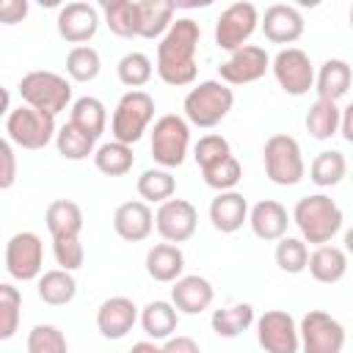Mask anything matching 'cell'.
I'll return each instance as SVG.
<instances>
[{
	"label": "cell",
	"instance_id": "obj_19",
	"mask_svg": "<svg viewBox=\"0 0 353 353\" xmlns=\"http://www.w3.org/2000/svg\"><path fill=\"white\" fill-rule=\"evenodd\" d=\"M113 229L127 243H141L154 229V212L146 201H124L113 212Z\"/></svg>",
	"mask_w": 353,
	"mask_h": 353
},
{
	"label": "cell",
	"instance_id": "obj_9",
	"mask_svg": "<svg viewBox=\"0 0 353 353\" xmlns=\"http://www.w3.org/2000/svg\"><path fill=\"white\" fill-rule=\"evenodd\" d=\"M301 353H342L345 325L323 309H309L301 323Z\"/></svg>",
	"mask_w": 353,
	"mask_h": 353
},
{
	"label": "cell",
	"instance_id": "obj_43",
	"mask_svg": "<svg viewBox=\"0 0 353 353\" xmlns=\"http://www.w3.org/2000/svg\"><path fill=\"white\" fill-rule=\"evenodd\" d=\"M28 353H69V345L58 325L39 323L28 334Z\"/></svg>",
	"mask_w": 353,
	"mask_h": 353
},
{
	"label": "cell",
	"instance_id": "obj_47",
	"mask_svg": "<svg viewBox=\"0 0 353 353\" xmlns=\"http://www.w3.org/2000/svg\"><path fill=\"white\" fill-rule=\"evenodd\" d=\"M28 17V0H3L0 3V22L3 25H17Z\"/></svg>",
	"mask_w": 353,
	"mask_h": 353
},
{
	"label": "cell",
	"instance_id": "obj_44",
	"mask_svg": "<svg viewBox=\"0 0 353 353\" xmlns=\"http://www.w3.org/2000/svg\"><path fill=\"white\" fill-rule=\"evenodd\" d=\"M201 176H204V185L212 188V190H218V193H223V190H234L237 182L243 179V165H240L237 157L232 154V157H226L223 163H218V165L201 171Z\"/></svg>",
	"mask_w": 353,
	"mask_h": 353
},
{
	"label": "cell",
	"instance_id": "obj_21",
	"mask_svg": "<svg viewBox=\"0 0 353 353\" xmlns=\"http://www.w3.org/2000/svg\"><path fill=\"white\" fill-rule=\"evenodd\" d=\"M212 298H215L212 284L199 273L182 276L171 287V303L176 306L179 314H201L204 309H210Z\"/></svg>",
	"mask_w": 353,
	"mask_h": 353
},
{
	"label": "cell",
	"instance_id": "obj_52",
	"mask_svg": "<svg viewBox=\"0 0 353 353\" xmlns=\"http://www.w3.org/2000/svg\"><path fill=\"white\" fill-rule=\"evenodd\" d=\"M350 28H353V6H350Z\"/></svg>",
	"mask_w": 353,
	"mask_h": 353
},
{
	"label": "cell",
	"instance_id": "obj_24",
	"mask_svg": "<svg viewBox=\"0 0 353 353\" xmlns=\"http://www.w3.org/2000/svg\"><path fill=\"white\" fill-rule=\"evenodd\" d=\"M185 270V254L174 243H157L146 251V273L160 284H174L182 279Z\"/></svg>",
	"mask_w": 353,
	"mask_h": 353
},
{
	"label": "cell",
	"instance_id": "obj_13",
	"mask_svg": "<svg viewBox=\"0 0 353 353\" xmlns=\"http://www.w3.org/2000/svg\"><path fill=\"white\" fill-rule=\"evenodd\" d=\"M256 342L265 353H298L301 350V331L290 312L270 309L256 317Z\"/></svg>",
	"mask_w": 353,
	"mask_h": 353
},
{
	"label": "cell",
	"instance_id": "obj_51",
	"mask_svg": "<svg viewBox=\"0 0 353 353\" xmlns=\"http://www.w3.org/2000/svg\"><path fill=\"white\" fill-rule=\"evenodd\" d=\"M345 254H350V256H353V226L345 232Z\"/></svg>",
	"mask_w": 353,
	"mask_h": 353
},
{
	"label": "cell",
	"instance_id": "obj_1",
	"mask_svg": "<svg viewBox=\"0 0 353 353\" xmlns=\"http://www.w3.org/2000/svg\"><path fill=\"white\" fill-rule=\"evenodd\" d=\"M199 39H201V28L190 17L174 19L168 33L160 39L154 69H157V74H160V80L165 85L182 88V85L196 83V74H199V66H196Z\"/></svg>",
	"mask_w": 353,
	"mask_h": 353
},
{
	"label": "cell",
	"instance_id": "obj_20",
	"mask_svg": "<svg viewBox=\"0 0 353 353\" xmlns=\"http://www.w3.org/2000/svg\"><path fill=\"white\" fill-rule=\"evenodd\" d=\"M292 215L287 212L284 204H279L276 199H262L251 207L248 212V223H251V232L259 237V240H281L287 237V226H290Z\"/></svg>",
	"mask_w": 353,
	"mask_h": 353
},
{
	"label": "cell",
	"instance_id": "obj_38",
	"mask_svg": "<svg viewBox=\"0 0 353 353\" xmlns=\"http://www.w3.org/2000/svg\"><path fill=\"white\" fill-rule=\"evenodd\" d=\"M97 141L91 135H85L83 130H77L74 124H63L58 127V135H55V146H58V154L66 157V160H85L88 154L97 152L94 146Z\"/></svg>",
	"mask_w": 353,
	"mask_h": 353
},
{
	"label": "cell",
	"instance_id": "obj_41",
	"mask_svg": "<svg viewBox=\"0 0 353 353\" xmlns=\"http://www.w3.org/2000/svg\"><path fill=\"white\" fill-rule=\"evenodd\" d=\"M19 314H22V292L3 281L0 284V339H11L19 328Z\"/></svg>",
	"mask_w": 353,
	"mask_h": 353
},
{
	"label": "cell",
	"instance_id": "obj_50",
	"mask_svg": "<svg viewBox=\"0 0 353 353\" xmlns=\"http://www.w3.org/2000/svg\"><path fill=\"white\" fill-rule=\"evenodd\" d=\"M130 353H163V347L154 345L152 339H143V342H135V345L130 347Z\"/></svg>",
	"mask_w": 353,
	"mask_h": 353
},
{
	"label": "cell",
	"instance_id": "obj_39",
	"mask_svg": "<svg viewBox=\"0 0 353 353\" xmlns=\"http://www.w3.org/2000/svg\"><path fill=\"white\" fill-rule=\"evenodd\" d=\"M102 69V61H99V52L88 44L83 47H72L69 55H66V74L74 80V83H91L97 80Z\"/></svg>",
	"mask_w": 353,
	"mask_h": 353
},
{
	"label": "cell",
	"instance_id": "obj_3",
	"mask_svg": "<svg viewBox=\"0 0 353 353\" xmlns=\"http://www.w3.org/2000/svg\"><path fill=\"white\" fill-rule=\"evenodd\" d=\"M232 105H234V91L226 83H221V80H201L199 85H193L185 94L182 110H185L188 124L210 130V127L221 124L229 116Z\"/></svg>",
	"mask_w": 353,
	"mask_h": 353
},
{
	"label": "cell",
	"instance_id": "obj_27",
	"mask_svg": "<svg viewBox=\"0 0 353 353\" xmlns=\"http://www.w3.org/2000/svg\"><path fill=\"white\" fill-rule=\"evenodd\" d=\"M306 270L320 284H336L347 273V254H345V248H336V245H317L309 254Z\"/></svg>",
	"mask_w": 353,
	"mask_h": 353
},
{
	"label": "cell",
	"instance_id": "obj_23",
	"mask_svg": "<svg viewBox=\"0 0 353 353\" xmlns=\"http://www.w3.org/2000/svg\"><path fill=\"white\" fill-rule=\"evenodd\" d=\"M353 85V69L347 61L342 58H328L314 77V91L317 99H328V102H339Z\"/></svg>",
	"mask_w": 353,
	"mask_h": 353
},
{
	"label": "cell",
	"instance_id": "obj_4",
	"mask_svg": "<svg viewBox=\"0 0 353 353\" xmlns=\"http://www.w3.org/2000/svg\"><path fill=\"white\" fill-rule=\"evenodd\" d=\"M19 97L28 108L58 116L72 102V83L58 72L36 69V72H28L19 80Z\"/></svg>",
	"mask_w": 353,
	"mask_h": 353
},
{
	"label": "cell",
	"instance_id": "obj_10",
	"mask_svg": "<svg viewBox=\"0 0 353 353\" xmlns=\"http://www.w3.org/2000/svg\"><path fill=\"white\" fill-rule=\"evenodd\" d=\"M259 11L254 3H232L221 11V17L215 19V44L226 52H234L240 47H245V41L251 39V33L259 28Z\"/></svg>",
	"mask_w": 353,
	"mask_h": 353
},
{
	"label": "cell",
	"instance_id": "obj_46",
	"mask_svg": "<svg viewBox=\"0 0 353 353\" xmlns=\"http://www.w3.org/2000/svg\"><path fill=\"white\" fill-rule=\"evenodd\" d=\"M0 188L8 190L17 182V154H14V143L6 138L0 141Z\"/></svg>",
	"mask_w": 353,
	"mask_h": 353
},
{
	"label": "cell",
	"instance_id": "obj_5",
	"mask_svg": "<svg viewBox=\"0 0 353 353\" xmlns=\"http://www.w3.org/2000/svg\"><path fill=\"white\" fill-rule=\"evenodd\" d=\"M58 127H55V116L19 105L6 116V138L28 152H39L44 149L50 141H55Z\"/></svg>",
	"mask_w": 353,
	"mask_h": 353
},
{
	"label": "cell",
	"instance_id": "obj_37",
	"mask_svg": "<svg viewBox=\"0 0 353 353\" xmlns=\"http://www.w3.org/2000/svg\"><path fill=\"white\" fill-rule=\"evenodd\" d=\"M116 74L130 91H141V85H146L152 80L154 66H152V58L146 52H127L116 63Z\"/></svg>",
	"mask_w": 353,
	"mask_h": 353
},
{
	"label": "cell",
	"instance_id": "obj_30",
	"mask_svg": "<svg viewBox=\"0 0 353 353\" xmlns=\"http://www.w3.org/2000/svg\"><path fill=\"white\" fill-rule=\"evenodd\" d=\"M69 124H74L77 130H83L97 141L108 127V110L97 97H80L69 108Z\"/></svg>",
	"mask_w": 353,
	"mask_h": 353
},
{
	"label": "cell",
	"instance_id": "obj_33",
	"mask_svg": "<svg viewBox=\"0 0 353 353\" xmlns=\"http://www.w3.org/2000/svg\"><path fill=\"white\" fill-rule=\"evenodd\" d=\"M105 25L119 39H138V0H105Z\"/></svg>",
	"mask_w": 353,
	"mask_h": 353
},
{
	"label": "cell",
	"instance_id": "obj_31",
	"mask_svg": "<svg viewBox=\"0 0 353 353\" xmlns=\"http://www.w3.org/2000/svg\"><path fill=\"white\" fill-rule=\"evenodd\" d=\"M306 132L317 141H328L339 132L342 127V110L336 108V102H328V99H314L306 110Z\"/></svg>",
	"mask_w": 353,
	"mask_h": 353
},
{
	"label": "cell",
	"instance_id": "obj_7",
	"mask_svg": "<svg viewBox=\"0 0 353 353\" xmlns=\"http://www.w3.org/2000/svg\"><path fill=\"white\" fill-rule=\"evenodd\" d=\"M154 119V99L146 91H127L121 94L113 116H110V132L113 141H121L127 146L138 143L141 135L149 130Z\"/></svg>",
	"mask_w": 353,
	"mask_h": 353
},
{
	"label": "cell",
	"instance_id": "obj_40",
	"mask_svg": "<svg viewBox=\"0 0 353 353\" xmlns=\"http://www.w3.org/2000/svg\"><path fill=\"white\" fill-rule=\"evenodd\" d=\"M276 265L290 276L303 273L309 268V248L303 237H281L276 243Z\"/></svg>",
	"mask_w": 353,
	"mask_h": 353
},
{
	"label": "cell",
	"instance_id": "obj_36",
	"mask_svg": "<svg viewBox=\"0 0 353 353\" xmlns=\"http://www.w3.org/2000/svg\"><path fill=\"white\" fill-rule=\"evenodd\" d=\"M174 190H176V179L168 168H146L138 176V196L146 204H163L174 199Z\"/></svg>",
	"mask_w": 353,
	"mask_h": 353
},
{
	"label": "cell",
	"instance_id": "obj_14",
	"mask_svg": "<svg viewBox=\"0 0 353 353\" xmlns=\"http://www.w3.org/2000/svg\"><path fill=\"white\" fill-rule=\"evenodd\" d=\"M270 63L273 61L265 52V47L245 44V47L229 52V58L218 66V74H221V83H226V85H248V83H256L259 77H265Z\"/></svg>",
	"mask_w": 353,
	"mask_h": 353
},
{
	"label": "cell",
	"instance_id": "obj_35",
	"mask_svg": "<svg viewBox=\"0 0 353 353\" xmlns=\"http://www.w3.org/2000/svg\"><path fill=\"white\" fill-rule=\"evenodd\" d=\"M345 174H347V160H345V154L336 152V149L320 152V154L312 160V165H309V179H312L317 188H334V185H339V182L345 179Z\"/></svg>",
	"mask_w": 353,
	"mask_h": 353
},
{
	"label": "cell",
	"instance_id": "obj_11",
	"mask_svg": "<svg viewBox=\"0 0 353 353\" xmlns=\"http://www.w3.org/2000/svg\"><path fill=\"white\" fill-rule=\"evenodd\" d=\"M270 69H273V77L281 85V91L290 94V97H303V94H309L314 88V77H317L314 74V63L301 47L279 50L273 63H270Z\"/></svg>",
	"mask_w": 353,
	"mask_h": 353
},
{
	"label": "cell",
	"instance_id": "obj_29",
	"mask_svg": "<svg viewBox=\"0 0 353 353\" xmlns=\"http://www.w3.org/2000/svg\"><path fill=\"white\" fill-rule=\"evenodd\" d=\"M254 323H256V314H254V306H251V303H232V306L215 309L212 317H210L212 331H215L218 336H223V339L240 336V334L248 331Z\"/></svg>",
	"mask_w": 353,
	"mask_h": 353
},
{
	"label": "cell",
	"instance_id": "obj_22",
	"mask_svg": "<svg viewBox=\"0 0 353 353\" xmlns=\"http://www.w3.org/2000/svg\"><path fill=\"white\" fill-rule=\"evenodd\" d=\"M248 201L237 190H223L210 201V221L221 234L237 232L248 221Z\"/></svg>",
	"mask_w": 353,
	"mask_h": 353
},
{
	"label": "cell",
	"instance_id": "obj_34",
	"mask_svg": "<svg viewBox=\"0 0 353 353\" xmlns=\"http://www.w3.org/2000/svg\"><path fill=\"white\" fill-rule=\"evenodd\" d=\"M132 163H135L132 146H127L121 141H108V143L97 146V152H94V165L105 176H124V174H130Z\"/></svg>",
	"mask_w": 353,
	"mask_h": 353
},
{
	"label": "cell",
	"instance_id": "obj_8",
	"mask_svg": "<svg viewBox=\"0 0 353 353\" xmlns=\"http://www.w3.org/2000/svg\"><path fill=\"white\" fill-rule=\"evenodd\" d=\"M152 157L160 168H179L185 163L188 146H190V127L188 119L176 116V113H165L154 121L152 127Z\"/></svg>",
	"mask_w": 353,
	"mask_h": 353
},
{
	"label": "cell",
	"instance_id": "obj_12",
	"mask_svg": "<svg viewBox=\"0 0 353 353\" xmlns=\"http://www.w3.org/2000/svg\"><path fill=\"white\" fill-rule=\"evenodd\" d=\"M44 248L36 232H17L6 243V270L17 281H33L41 276Z\"/></svg>",
	"mask_w": 353,
	"mask_h": 353
},
{
	"label": "cell",
	"instance_id": "obj_15",
	"mask_svg": "<svg viewBox=\"0 0 353 353\" xmlns=\"http://www.w3.org/2000/svg\"><path fill=\"white\" fill-rule=\"evenodd\" d=\"M196 226H199V212L185 199H168L154 212V229L165 243H174V245L190 240L196 234Z\"/></svg>",
	"mask_w": 353,
	"mask_h": 353
},
{
	"label": "cell",
	"instance_id": "obj_28",
	"mask_svg": "<svg viewBox=\"0 0 353 353\" xmlns=\"http://www.w3.org/2000/svg\"><path fill=\"white\" fill-rule=\"evenodd\" d=\"M176 323H179V312L171 301H152L141 312L143 334L154 342L157 339H171V334L176 331Z\"/></svg>",
	"mask_w": 353,
	"mask_h": 353
},
{
	"label": "cell",
	"instance_id": "obj_25",
	"mask_svg": "<svg viewBox=\"0 0 353 353\" xmlns=\"http://www.w3.org/2000/svg\"><path fill=\"white\" fill-rule=\"evenodd\" d=\"M174 11L168 0H138V39H163L174 25Z\"/></svg>",
	"mask_w": 353,
	"mask_h": 353
},
{
	"label": "cell",
	"instance_id": "obj_48",
	"mask_svg": "<svg viewBox=\"0 0 353 353\" xmlns=\"http://www.w3.org/2000/svg\"><path fill=\"white\" fill-rule=\"evenodd\" d=\"M163 353H201V347L193 336H171V339H165Z\"/></svg>",
	"mask_w": 353,
	"mask_h": 353
},
{
	"label": "cell",
	"instance_id": "obj_6",
	"mask_svg": "<svg viewBox=\"0 0 353 353\" xmlns=\"http://www.w3.org/2000/svg\"><path fill=\"white\" fill-rule=\"evenodd\" d=\"M262 157H265V174L273 185H281V188H292L303 179L306 174V163H303V154H301V143L287 135V132H276L265 141V149H262Z\"/></svg>",
	"mask_w": 353,
	"mask_h": 353
},
{
	"label": "cell",
	"instance_id": "obj_42",
	"mask_svg": "<svg viewBox=\"0 0 353 353\" xmlns=\"http://www.w3.org/2000/svg\"><path fill=\"white\" fill-rule=\"evenodd\" d=\"M193 157H196V165L201 171H207V168L223 163L226 157H232V146H229V141L223 135L210 132V135H201L199 138V143L193 146Z\"/></svg>",
	"mask_w": 353,
	"mask_h": 353
},
{
	"label": "cell",
	"instance_id": "obj_17",
	"mask_svg": "<svg viewBox=\"0 0 353 353\" xmlns=\"http://www.w3.org/2000/svg\"><path fill=\"white\" fill-rule=\"evenodd\" d=\"M259 25H262L265 39L273 44H292L303 36V17L295 6H287V3L268 6Z\"/></svg>",
	"mask_w": 353,
	"mask_h": 353
},
{
	"label": "cell",
	"instance_id": "obj_18",
	"mask_svg": "<svg viewBox=\"0 0 353 353\" xmlns=\"http://www.w3.org/2000/svg\"><path fill=\"white\" fill-rule=\"evenodd\" d=\"M135 320H138V306L124 295H113L102 301L97 309V328L105 339H124L132 331Z\"/></svg>",
	"mask_w": 353,
	"mask_h": 353
},
{
	"label": "cell",
	"instance_id": "obj_45",
	"mask_svg": "<svg viewBox=\"0 0 353 353\" xmlns=\"http://www.w3.org/2000/svg\"><path fill=\"white\" fill-rule=\"evenodd\" d=\"M52 254H55V262L69 273L83 268V262H85V248H83L80 237H58V240H52Z\"/></svg>",
	"mask_w": 353,
	"mask_h": 353
},
{
	"label": "cell",
	"instance_id": "obj_32",
	"mask_svg": "<svg viewBox=\"0 0 353 353\" xmlns=\"http://www.w3.org/2000/svg\"><path fill=\"white\" fill-rule=\"evenodd\" d=\"M39 298L47 306H66L74 295H77V281L69 270L55 268V270H44L39 276Z\"/></svg>",
	"mask_w": 353,
	"mask_h": 353
},
{
	"label": "cell",
	"instance_id": "obj_49",
	"mask_svg": "<svg viewBox=\"0 0 353 353\" xmlns=\"http://www.w3.org/2000/svg\"><path fill=\"white\" fill-rule=\"evenodd\" d=\"M339 132H342V138L347 143H353V102L342 110V127H339Z\"/></svg>",
	"mask_w": 353,
	"mask_h": 353
},
{
	"label": "cell",
	"instance_id": "obj_2",
	"mask_svg": "<svg viewBox=\"0 0 353 353\" xmlns=\"http://www.w3.org/2000/svg\"><path fill=\"white\" fill-rule=\"evenodd\" d=\"M342 210L339 204L325 193H312L295 201L292 207V223L301 229L303 243L312 245H328L331 237L342 229Z\"/></svg>",
	"mask_w": 353,
	"mask_h": 353
},
{
	"label": "cell",
	"instance_id": "obj_16",
	"mask_svg": "<svg viewBox=\"0 0 353 353\" xmlns=\"http://www.w3.org/2000/svg\"><path fill=\"white\" fill-rule=\"evenodd\" d=\"M55 28H58V36L63 41H69L74 47H83L99 30V11L91 3H66L58 11Z\"/></svg>",
	"mask_w": 353,
	"mask_h": 353
},
{
	"label": "cell",
	"instance_id": "obj_26",
	"mask_svg": "<svg viewBox=\"0 0 353 353\" xmlns=\"http://www.w3.org/2000/svg\"><path fill=\"white\" fill-rule=\"evenodd\" d=\"M44 223H47V232L52 234V240H58V237H80V232H83V210H80V204H74L69 199H55L44 212Z\"/></svg>",
	"mask_w": 353,
	"mask_h": 353
}]
</instances>
